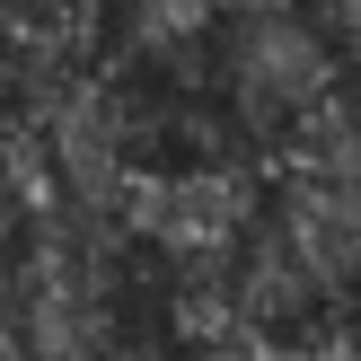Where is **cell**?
I'll use <instances>...</instances> for the list:
<instances>
[{
  "label": "cell",
  "instance_id": "1",
  "mask_svg": "<svg viewBox=\"0 0 361 361\" xmlns=\"http://www.w3.org/2000/svg\"><path fill=\"white\" fill-rule=\"evenodd\" d=\"M274 176H309V185L353 194V203H361V62H335V80H326V97H317V115L300 123L291 159H282Z\"/></svg>",
  "mask_w": 361,
  "mask_h": 361
},
{
  "label": "cell",
  "instance_id": "2",
  "mask_svg": "<svg viewBox=\"0 0 361 361\" xmlns=\"http://www.w3.org/2000/svg\"><path fill=\"white\" fill-rule=\"evenodd\" d=\"M44 203H53V194H44V168H35V159H0V291H9L18 264H27Z\"/></svg>",
  "mask_w": 361,
  "mask_h": 361
}]
</instances>
